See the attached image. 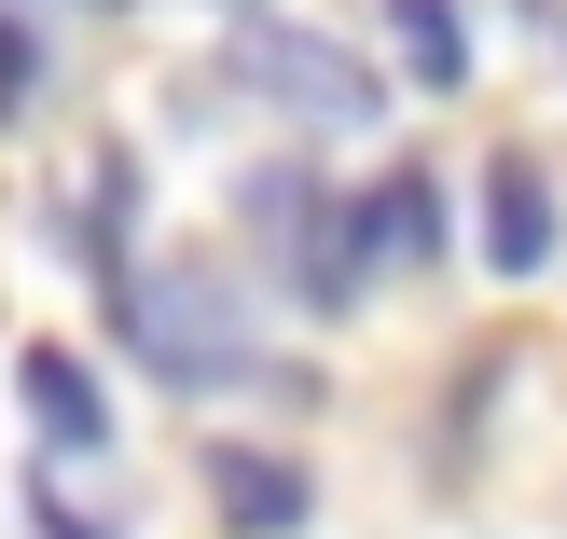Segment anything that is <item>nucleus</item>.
<instances>
[{"label":"nucleus","mask_w":567,"mask_h":539,"mask_svg":"<svg viewBox=\"0 0 567 539\" xmlns=\"http://www.w3.org/2000/svg\"><path fill=\"white\" fill-rule=\"evenodd\" d=\"M360 249H374V277L388 263H443V180L430 166H388V180L360 194Z\"/></svg>","instance_id":"423d86ee"},{"label":"nucleus","mask_w":567,"mask_h":539,"mask_svg":"<svg viewBox=\"0 0 567 539\" xmlns=\"http://www.w3.org/2000/svg\"><path fill=\"white\" fill-rule=\"evenodd\" d=\"M28 512H42V539H83V526H70V498H55V485H42V498H28Z\"/></svg>","instance_id":"1a4fd4ad"},{"label":"nucleus","mask_w":567,"mask_h":539,"mask_svg":"<svg viewBox=\"0 0 567 539\" xmlns=\"http://www.w3.org/2000/svg\"><path fill=\"white\" fill-rule=\"evenodd\" d=\"M236 70H249V83H277L291 111H319V125H374V70H360V55H332V42H291V28H236Z\"/></svg>","instance_id":"7ed1b4c3"},{"label":"nucleus","mask_w":567,"mask_h":539,"mask_svg":"<svg viewBox=\"0 0 567 539\" xmlns=\"http://www.w3.org/2000/svg\"><path fill=\"white\" fill-rule=\"evenodd\" d=\"M485 263H498V277H540V263H554V180H540L526 153L485 166Z\"/></svg>","instance_id":"39448f33"},{"label":"nucleus","mask_w":567,"mask_h":539,"mask_svg":"<svg viewBox=\"0 0 567 539\" xmlns=\"http://www.w3.org/2000/svg\"><path fill=\"white\" fill-rule=\"evenodd\" d=\"M249 208L277 221V277H291V291L319 304V319H347V304L374 291V249H360V208H332L319 180H291V166H277V180L249 194Z\"/></svg>","instance_id":"f03ea898"},{"label":"nucleus","mask_w":567,"mask_h":539,"mask_svg":"<svg viewBox=\"0 0 567 539\" xmlns=\"http://www.w3.org/2000/svg\"><path fill=\"white\" fill-rule=\"evenodd\" d=\"M111 319H125V346L153 360L166 387H249V374H264L249 304L221 291L194 249H181V263H125V277H111Z\"/></svg>","instance_id":"f257e3e1"},{"label":"nucleus","mask_w":567,"mask_h":539,"mask_svg":"<svg viewBox=\"0 0 567 539\" xmlns=\"http://www.w3.org/2000/svg\"><path fill=\"white\" fill-rule=\"evenodd\" d=\"M208 512L236 526V539H305L319 485H305L291 457H264V443H221V457H208Z\"/></svg>","instance_id":"20e7f679"},{"label":"nucleus","mask_w":567,"mask_h":539,"mask_svg":"<svg viewBox=\"0 0 567 539\" xmlns=\"http://www.w3.org/2000/svg\"><path fill=\"white\" fill-rule=\"evenodd\" d=\"M388 42H402V70L430 83V97H457V83H471V28H457V0H388Z\"/></svg>","instance_id":"6e6552de"},{"label":"nucleus","mask_w":567,"mask_h":539,"mask_svg":"<svg viewBox=\"0 0 567 539\" xmlns=\"http://www.w3.org/2000/svg\"><path fill=\"white\" fill-rule=\"evenodd\" d=\"M14 387H28V429H42L55 457H70V443L97 457V443H111V402H97V374H83L70 346H28V360H14Z\"/></svg>","instance_id":"0eeeda50"}]
</instances>
